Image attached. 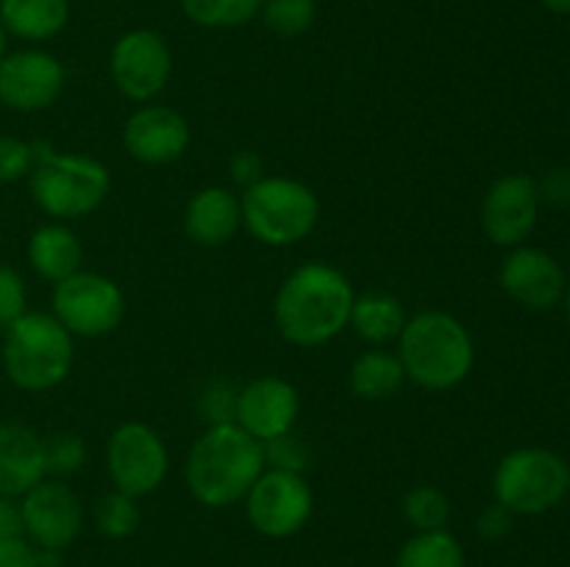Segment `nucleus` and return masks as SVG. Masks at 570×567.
<instances>
[{"label": "nucleus", "instance_id": "nucleus-1", "mask_svg": "<svg viewBox=\"0 0 570 567\" xmlns=\"http://www.w3.org/2000/svg\"><path fill=\"white\" fill-rule=\"evenodd\" d=\"M351 281L323 261H306L282 284L273 304L278 331L301 348H315L337 337L354 309Z\"/></svg>", "mask_w": 570, "mask_h": 567}, {"label": "nucleus", "instance_id": "nucleus-2", "mask_svg": "<svg viewBox=\"0 0 570 567\" xmlns=\"http://www.w3.org/2000/svg\"><path fill=\"white\" fill-rule=\"evenodd\" d=\"M265 472V445L237 422H217L189 448L187 487L198 504L226 509L243 500Z\"/></svg>", "mask_w": 570, "mask_h": 567}, {"label": "nucleus", "instance_id": "nucleus-3", "mask_svg": "<svg viewBox=\"0 0 570 567\" xmlns=\"http://www.w3.org/2000/svg\"><path fill=\"white\" fill-rule=\"evenodd\" d=\"M399 359L406 378L423 389L443 392L473 370V339L456 317L445 311H421L399 334Z\"/></svg>", "mask_w": 570, "mask_h": 567}, {"label": "nucleus", "instance_id": "nucleus-4", "mask_svg": "<svg viewBox=\"0 0 570 567\" xmlns=\"http://www.w3.org/2000/svg\"><path fill=\"white\" fill-rule=\"evenodd\" d=\"M3 367L26 392L59 387L72 367V334L53 315L26 311L6 328Z\"/></svg>", "mask_w": 570, "mask_h": 567}, {"label": "nucleus", "instance_id": "nucleus-5", "mask_svg": "<svg viewBox=\"0 0 570 567\" xmlns=\"http://www.w3.org/2000/svg\"><path fill=\"white\" fill-rule=\"evenodd\" d=\"M37 150L31 170V195L50 217H83L98 209L111 189L106 165L92 156Z\"/></svg>", "mask_w": 570, "mask_h": 567}, {"label": "nucleus", "instance_id": "nucleus-6", "mask_svg": "<svg viewBox=\"0 0 570 567\" xmlns=\"http://www.w3.org/2000/svg\"><path fill=\"white\" fill-rule=\"evenodd\" d=\"M239 206L245 228L271 248L306 239L321 217L317 195L293 178H259L245 189Z\"/></svg>", "mask_w": 570, "mask_h": 567}, {"label": "nucleus", "instance_id": "nucleus-7", "mask_svg": "<svg viewBox=\"0 0 570 567\" xmlns=\"http://www.w3.org/2000/svg\"><path fill=\"white\" fill-rule=\"evenodd\" d=\"M570 489V467L549 448H518L499 461L495 504L512 515H543L560 506Z\"/></svg>", "mask_w": 570, "mask_h": 567}, {"label": "nucleus", "instance_id": "nucleus-8", "mask_svg": "<svg viewBox=\"0 0 570 567\" xmlns=\"http://www.w3.org/2000/svg\"><path fill=\"white\" fill-rule=\"evenodd\" d=\"M53 317L76 337H106L126 317V298L111 278L78 270L56 284Z\"/></svg>", "mask_w": 570, "mask_h": 567}, {"label": "nucleus", "instance_id": "nucleus-9", "mask_svg": "<svg viewBox=\"0 0 570 567\" xmlns=\"http://www.w3.org/2000/svg\"><path fill=\"white\" fill-rule=\"evenodd\" d=\"M312 489L301 472L267 470L245 495L248 520L262 537L287 539L298 534L312 517Z\"/></svg>", "mask_w": 570, "mask_h": 567}, {"label": "nucleus", "instance_id": "nucleus-10", "mask_svg": "<svg viewBox=\"0 0 570 567\" xmlns=\"http://www.w3.org/2000/svg\"><path fill=\"white\" fill-rule=\"evenodd\" d=\"M106 470L117 493L150 495L167 476V448L145 422H122L106 445Z\"/></svg>", "mask_w": 570, "mask_h": 567}, {"label": "nucleus", "instance_id": "nucleus-11", "mask_svg": "<svg viewBox=\"0 0 570 567\" xmlns=\"http://www.w3.org/2000/svg\"><path fill=\"white\" fill-rule=\"evenodd\" d=\"M111 78L131 100H150L167 87L173 76V56L165 39L150 28L122 33L111 48Z\"/></svg>", "mask_w": 570, "mask_h": 567}, {"label": "nucleus", "instance_id": "nucleus-12", "mask_svg": "<svg viewBox=\"0 0 570 567\" xmlns=\"http://www.w3.org/2000/svg\"><path fill=\"white\" fill-rule=\"evenodd\" d=\"M20 517L22 534H28L33 548L65 550L81 531L83 506L59 478H42L37 487L22 495Z\"/></svg>", "mask_w": 570, "mask_h": 567}, {"label": "nucleus", "instance_id": "nucleus-13", "mask_svg": "<svg viewBox=\"0 0 570 567\" xmlns=\"http://www.w3.org/2000/svg\"><path fill=\"white\" fill-rule=\"evenodd\" d=\"M540 217L538 181L523 172L499 178L484 195L482 228L501 248H518L534 231Z\"/></svg>", "mask_w": 570, "mask_h": 567}, {"label": "nucleus", "instance_id": "nucleus-14", "mask_svg": "<svg viewBox=\"0 0 570 567\" xmlns=\"http://www.w3.org/2000/svg\"><path fill=\"white\" fill-rule=\"evenodd\" d=\"M65 89V67L45 50H17L0 59V103L14 111H42Z\"/></svg>", "mask_w": 570, "mask_h": 567}, {"label": "nucleus", "instance_id": "nucleus-15", "mask_svg": "<svg viewBox=\"0 0 570 567\" xmlns=\"http://www.w3.org/2000/svg\"><path fill=\"white\" fill-rule=\"evenodd\" d=\"M501 289L510 295L515 304L527 306L532 311H546L557 306L566 295V270L551 253L540 248L518 245L504 259L499 270Z\"/></svg>", "mask_w": 570, "mask_h": 567}, {"label": "nucleus", "instance_id": "nucleus-16", "mask_svg": "<svg viewBox=\"0 0 570 567\" xmlns=\"http://www.w3.org/2000/svg\"><path fill=\"white\" fill-rule=\"evenodd\" d=\"M298 411L301 400L293 384L276 376H265L250 381L237 395L234 422L265 445L293 431Z\"/></svg>", "mask_w": 570, "mask_h": 567}, {"label": "nucleus", "instance_id": "nucleus-17", "mask_svg": "<svg viewBox=\"0 0 570 567\" xmlns=\"http://www.w3.org/2000/svg\"><path fill=\"white\" fill-rule=\"evenodd\" d=\"M126 150L142 165H170L189 145V126L170 106H145L122 128Z\"/></svg>", "mask_w": 570, "mask_h": 567}, {"label": "nucleus", "instance_id": "nucleus-18", "mask_svg": "<svg viewBox=\"0 0 570 567\" xmlns=\"http://www.w3.org/2000/svg\"><path fill=\"white\" fill-rule=\"evenodd\" d=\"M45 476L42 439L20 422H0V495L22 498Z\"/></svg>", "mask_w": 570, "mask_h": 567}, {"label": "nucleus", "instance_id": "nucleus-19", "mask_svg": "<svg viewBox=\"0 0 570 567\" xmlns=\"http://www.w3.org/2000/svg\"><path fill=\"white\" fill-rule=\"evenodd\" d=\"M243 226L239 198L226 187H206L189 198L184 211V231L204 248L226 245Z\"/></svg>", "mask_w": 570, "mask_h": 567}, {"label": "nucleus", "instance_id": "nucleus-20", "mask_svg": "<svg viewBox=\"0 0 570 567\" xmlns=\"http://www.w3.org/2000/svg\"><path fill=\"white\" fill-rule=\"evenodd\" d=\"M83 248L78 242L76 233L61 222L53 226H42L33 231L31 242H28V261L33 270L48 281L59 284L65 278L76 276L81 270Z\"/></svg>", "mask_w": 570, "mask_h": 567}, {"label": "nucleus", "instance_id": "nucleus-21", "mask_svg": "<svg viewBox=\"0 0 570 567\" xmlns=\"http://www.w3.org/2000/svg\"><path fill=\"white\" fill-rule=\"evenodd\" d=\"M70 20L67 0H0V22L26 42H45Z\"/></svg>", "mask_w": 570, "mask_h": 567}, {"label": "nucleus", "instance_id": "nucleus-22", "mask_svg": "<svg viewBox=\"0 0 570 567\" xmlns=\"http://www.w3.org/2000/svg\"><path fill=\"white\" fill-rule=\"evenodd\" d=\"M406 372L399 354L390 350H365L351 365V389L365 400H384L404 384Z\"/></svg>", "mask_w": 570, "mask_h": 567}, {"label": "nucleus", "instance_id": "nucleus-23", "mask_svg": "<svg viewBox=\"0 0 570 567\" xmlns=\"http://www.w3.org/2000/svg\"><path fill=\"white\" fill-rule=\"evenodd\" d=\"M406 317L404 309L395 298L382 292H367L354 298V309H351V326L360 334L365 342L384 345L395 339L404 328Z\"/></svg>", "mask_w": 570, "mask_h": 567}, {"label": "nucleus", "instance_id": "nucleus-24", "mask_svg": "<svg viewBox=\"0 0 570 567\" xmlns=\"http://www.w3.org/2000/svg\"><path fill=\"white\" fill-rule=\"evenodd\" d=\"M395 567H465V550L460 539L445 528L417 531L399 550Z\"/></svg>", "mask_w": 570, "mask_h": 567}, {"label": "nucleus", "instance_id": "nucleus-25", "mask_svg": "<svg viewBox=\"0 0 570 567\" xmlns=\"http://www.w3.org/2000/svg\"><path fill=\"white\" fill-rule=\"evenodd\" d=\"M265 0H181V9L200 28H237L254 20Z\"/></svg>", "mask_w": 570, "mask_h": 567}, {"label": "nucleus", "instance_id": "nucleus-26", "mask_svg": "<svg viewBox=\"0 0 570 567\" xmlns=\"http://www.w3.org/2000/svg\"><path fill=\"white\" fill-rule=\"evenodd\" d=\"M404 515L410 526L417 531H434V528H445L451 517V504L445 493H440L432 484H417L406 493L404 498Z\"/></svg>", "mask_w": 570, "mask_h": 567}, {"label": "nucleus", "instance_id": "nucleus-27", "mask_svg": "<svg viewBox=\"0 0 570 567\" xmlns=\"http://www.w3.org/2000/svg\"><path fill=\"white\" fill-rule=\"evenodd\" d=\"M95 526L106 539H128L139 526L137 498L126 493H109L95 506Z\"/></svg>", "mask_w": 570, "mask_h": 567}, {"label": "nucleus", "instance_id": "nucleus-28", "mask_svg": "<svg viewBox=\"0 0 570 567\" xmlns=\"http://www.w3.org/2000/svg\"><path fill=\"white\" fill-rule=\"evenodd\" d=\"M315 0H265L262 3L265 26L284 39L301 37V33L309 31L312 22H315Z\"/></svg>", "mask_w": 570, "mask_h": 567}, {"label": "nucleus", "instance_id": "nucleus-29", "mask_svg": "<svg viewBox=\"0 0 570 567\" xmlns=\"http://www.w3.org/2000/svg\"><path fill=\"white\" fill-rule=\"evenodd\" d=\"M42 454H45V472L50 476H70L87 459V448L78 434L59 431L50 434L42 439Z\"/></svg>", "mask_w": 570, "mask_h": 567}, {"label": "nucleus", "instance_id": "nucleus-30", "mask_svg": "<svg viewBox=\"0 0 570 567\" xmlns=\"http://www.w3.org/2000/svg\"><path fill=\"white\" fill-rule=\"evenodd\" d=\"M37 150L33 145L22 142L17 137H0V183L20 181L22 176H31Z\"/></svg>", "mask_w": 570, "mask_h": 567}, {"label": "nucleus", "instance_id": "nucleus-31", "mask_svg": "<svg viewBox=\"0 0 570 567\" xmlns=\"http://www.w3.org/2000/svg\"><path fill=\"white\" fill-rule=\"evenodd\" d=\"M26 315V284L20 272L9 265H0V328Z\"/></svg>", "mask_w": 570, "mask_h": 567}, {"label": "nucleus", "instance_id": "nucleus-32", "mask_svg": "<svg viewBox=\"0 0 570 567\" xmlns=\"http://www.w3.org/2000/svg\"><path fill=\"white\" fill-rule=\"evenodd\" d=\"M306 459H309V454L304 450V445H301L295 437H289V434L265 442V465L271 461L273 470L301 472L306 465H309Z\"/></svg>", "mask_w": 570, "mask_h": 567}, {"label": "nucleus", "instance_id": "nucleus-33", "mask_svg": "<svg viewBox=\"0 0 570 567\" xmlns=\"http://www.w3.org/2000/svg\"><path fill=\"white\" fill-rule=\"evenodd\" d=\"M540 200H549L551 206H570V170L568 167H554L538 183Z\"/></svg>", "mask_w": 570, "mask_h": 567}, {"label": "nucleus", "instance_id": "nucleus-34", "mask_svg": "<svg viewBox=\"0 0 570 567\" xmlns=\"http://www.w3.org/2000/svg\"><path fill=\"white\" fill-rule=\"evenodd\" d=\"M512 517H515V515H512L510 509H504L501 504L488 506V509H484L482 515H479V520H476L479 534H482L484 539L507 537V534L512 531Z\"/></svg>", "mask_w": 570, "mask_h": 567}, {"label": "nucleus", "instance_id": "nucleus-35", "mask_svg": "<svg viewBox=\"0 0 570 567\" xmlns=\"http://www.w3.org/2000/svg\"><path fill=\"white\" fill-rule=\"evenodd\" d=\"M0 567H37V548L22 537L6 539L0 543Z\"/></svg>", "mask_w": 570, "mask_h": 567}, {"label": "nucleus", "instance_id": "nucleus-36", "mask_svg": "<svg viewBox=\"0 0 570 567\" xmlns=\"http://www.w3.org/2000/svg\"><path fill=\"white\" fill-rule=\"evenodd\" d=\"M232 176L234 181L243 183V187L248 189L250 183L265 178L262 176V159L254 153V150H239V153L232 159Z\"/></svg>", "mask_w": 570, "mask_h": 567}, {"label": "nucleus", "instance_id": "nucleus-37", "mask_svg": "<svg viewBox=\"0 0 570 567\" xmlns=\"http://www.w3.org/2000/svg\"><path fill=\"white\" fill-rule=\"evenodd\" d=\"M14 537H22L20 506L11 498H3V495H0V543Z\"/></svg>", "mask_w": 570, "mask_h": 567}, {"label": "nucleus", "instance_id": "nucleus-38", "mask_svg": "<svg viewBox=\"0 0 570 567\" xmlns=\"http://www.w3.org/2000/svg\"><path fill=\"white\" fill-rule=\"evenodd\" d=\"M540 3H543L549 11H554V14L570 17V0H540Z\"/></svg>", "mask_w": 570, "mask_h": 567}, {"label": "nucleus", "instance_id": "nucleus-39", "mask_svg": "<svg viewBox=\"0 0 570 567\" xmlns=\"http://www.w3.org/2000/svg\"><path fill=\"white\" fill-rule=\"evenodd\" d=\"M6 33H9V31H6L3 22H0V59H3V56H6Z\"/></svg>", "mask_w": 570, "mask_h": 567}, {"label": "nucleus", "instance_id": "nucleus-40", "mask_svg": "<svg viewBox=\"0 0 570 567\" xmlns=\"http://www.w3.org/2000/svg\"><path fill=\"white\" fill-rule=\"evenodd\" d=\"M562 300H566V315H568V322H570V284L566 287V295H562Z\"/></svg>", "mask_w": 570, "mask_h": 567}]
</instances>
